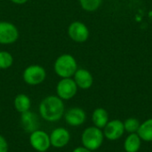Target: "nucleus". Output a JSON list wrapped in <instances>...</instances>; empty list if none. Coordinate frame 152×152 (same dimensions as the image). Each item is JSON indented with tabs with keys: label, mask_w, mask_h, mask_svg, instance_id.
<instances>
[{
	"label": "nucleus",
	"mask_w": 152,
	"mask_h": 152,
	"mask_svg": "<svg viewBox=\"0 0 152 152\" xmlns=\"http://www.w3.org/2000/svg\"><path fill=\"white\" fill-rule=\"evenodd\" d=\"M64 103L57 95L45 97L39 104V114L43 119L48 122L59 121L64 115Z\"/></svg>",
	"instance_id": "f257e3e1"
},
{
	"label": "nucleus",
	"mask_w": 152,
	"mask_h": 152,
	"mask_svg": "<svg viewBox=\"0 0 152 152\" xmlns=\"http://www.w3.org/2000/svg\"><path fill=\"white\" fill-rule=\"evenodd\" d=\"M77 69V63L75 57L69 53L60 55L54 61L53 70L61 78H68L74 76Z\"/></svg>",
	"instance_id": "f03ea898"
},
{
	"label": "nucleus",
	"mask_w": 152,
	"mask_h": 152,
	"mask_svg": "<svg viewBox=\"0 0 152 152\" xmlns=\"http://www.w3.org/2000/svg\"><path fill=\"white\" fill-rule=\"evenodd\" d=\"M81 139L83 146L92 151L101 147L103 142V134L100 128L96 126H91L83 132Z\"/></svg>",
	"instance_id": "7ed1b4c3"
},
{
	"label": "nucleus",
	"mask_w": 152,
	"mask_h": 152,
	"mask_svg": "<svg viewBox=\"0 0 152 152\" xmlns=\"http://www.w3.org/2000/svg\"><path fill=\"white\" fill-rule=\"evenodd\" d=\"M22 77L26 84L29 86H37L45 81L46 77V71L42 66L32 64L24 69Z\"/></svg>",
	"instance_id": "20e7f679"
},
{
	"label": "nucleus",
	"mask_w": 152,
	"mask_h": 152,
	"mask_svg": "<svg viewBox=\"0 0 152 152\" xmlns=\"http://www.w3.org/2000/svg\"><path fill=\"white\" fill-rule=\"evenodd\" d=\"M29 143L31 147L37 152L47 151L51 147L50 135L43 130H36L30 133Z\"/></svg>",
	"instance_id": "39448f33"
},
{
	"label": "nucleus",
	"mask_w": 152,
	"mask_h": 152,
	"mask_svg": "<svg viewBox=\"0 0 152 152\" xmlns=\"http://www.w3.org/2000/svg\"><path fill=\"white\" fill-rule=\"evenodd\" d=\"M77 88L76 82L71 77L61 78L56 86L57 96L61 100H70L77 94Z\"/></svg>",
	"instance_id": "423d86ee"
},
{
	"label": "nucleus",
	"mask_w": 152,
	"mask_h": 152,
	"mask_svg": "<svg viewBox=\"0 0 152 152\" xmlns=\"http://www.w3.org/2000/svg\"><path fill=\"white\" fill-rule=\"evenodd\" d=\"M19 38L17 27L10 21H0V45H12Z\"/></svg>",
	"instance_id": "0eeeda50"
},
{
	"label": "nucleus",
	"mask_w": 152,
	"mask_h": 152,
	"mask_svg": "<svg viewBox=\"0 0 152 152\" xmlns=\"http://www.w3.org/2000/svg\"><path fill=\"white\" fill-rule=\"evenodd\" d=\"M68 35L74 42L84 43L89 37V29L85 23L76 20L69 24L68 28Z\"/></svg>",
	"instance_id": "6e6552de"
},
{
	"label": "nucleus",
	"mask_w": 152,
	"mask_h": 152,
	"mask_svg": "<svg viewBox=\"0 0 152 152\" xmlns=\"http://www.w3.org/2000/svg\"><path fill=\"white\" fill-rule=\"evenodd\" d=\"M70 140L69 132L64 127H57L53 129L50 134L51 146L57 149L64 148Z\"/></svg>",
	"instance_id": "1a4fd4ad"
},
{
	"label": "nucleus",
	"mask_w": 152,
	"mask_h": 152,
	"mask_svg": "<svg viewBox=\"0 0 152 152\" xmlns=\"http://www.w3.org/2000/svg\"><path fill=\"white\" fill-rule=\"evenodd\" d=\"M64 119L70 126H79L85 123L86 115L81 108H71L64 114Z\"/></svg>",
	"instance_id": "9d476101"
},
{
	"label": "nucleus",
	"mask_w": 152,
	"mask_h": 152,
	"mask_svg": "<svg viewBox=\"0 0 152 152\" xmlns=\"http://www.w3.org/2000/svg\"><path fill=\"white\" fill-rule=\"evenodd\" d=\"M20 126L28 133H32L38 129L39 121L37 116L30 110L21 113L20 115Z\"/></svg>",
	"instance_id": "9b49d317"
},
{
	"label": "nucleus",
	"mask_w": 152,
	"mask_h": 152,
	"mask_svg": "<svg viewBox=\"0 0 152 152\" xmlns=\"http://www.w3.org/2000/svg\"><path fill=\"white\" fill-rule=\"evenodd\" d=\"M125 126L120 120H113L108 122L104 128V135L107 139L114 141L120 138L124 134Z\"/></svg>",
	"instance_id": "f8f14e48"
},
{
	"label": "nucleus",
	"mask_w": 152,
	"mask_h": 152,
	"mask_svg": "<svg viewBox=\"0 0 152 152\" xmlns=\"http://www.w3.org/2000/svg\"><path fill=\"white\" fill-rule=\"evenodd\" d=\"M74 81L77 87L81 89H88L94 83V78L90 71L86 69H77L74 74Z\"/></svg>",
	"instance_id": "ddd939ff"
},
{
	"label": "nucleus",
	"mask_w": 152,
	"mask_h": 152,
	"mask_svg": "<svg viewBox=\"0 0 152 152\" xmlns=\"http://www.w3.org/2000/svg\"><path fill=\"white\" fill-rule=\"evenodd\" d=\"M13 106L19 113H23L29 110L31 107L30 98L25 94H20L16 95L13 101Z\"/></svg>",
	"instance_id": "4468645a"
},
{
	"label": "nucleus",
	"mask_w": 152,
	"mask_h": 152,
	"mask_svg": "<svg viewBox=\"0 0 152 152\" xmlns=\"http://www.w3.org/2000/svg\"><path fill=\"white\" fill-rule=\"evenodd\" d=\"M92 119L96 127L103 128L108 123V119H109L108 113L104 109H102V108L96 109L93 113Z\"/></svg>",
	"instance_id": "2eb2a0df"
},
{
	"label": "nucleus",
	"mask_w": 152,
	"mask_h": 152,
	"mask_svg": "<svg viewBox=\"0 0 152 152\" xmlns=\"http://www.w3.org/2000/svg\"><path fill=\"white\" fill-rule=\"evenodd\" d=\"M125 150L126 152H137L141 146V140L138 134H131L125 142Z\"/></svg>",
	"instance_id": "dca6fc26"
},
{
	"label": "nucleus",
	"mask_w": 152,
	"mask_h": 152,
	"mask_svg": "<svg viewBox=\"0 0 152 152\" xmlns=\"http://www.w3.org/2000/svg\"><path fill=\"white\" fill-rule=\"evenodd\" d=\"M138 135L141 139L146 142L152 141V118L145 121L138 129Z\"/></svg>",
	"instance_id": "f3484780"
},
{
	"label": "nucleus",
	"mask_w": 152,
	"mask_h": 152,
	"mask_svg": "<svg viewBox=\"0 0 152 152\" xmlns=\"http://www.w3.org/2000/svg\"><path fill=\"white\" fill-rule=\"evenodd\" d=\"M13 64L12 55L6 51H0V69H6Z\"/></svg>",
	"instance_id": "a211bd4d"
},
{
	"label": "nucleus",
	"mask_w": 152,
	"mask_h": 152,
	"mask_svg": "<svg viewBox=\"0 0 152 152\" xmlns=\"http://www.w3.org/2000/svg\"><path fill=\"white\" fill-rule=\"evenodd\" d=\"M102 0H79V4L83 10L86 12H94L102 4Z\"/></svg>",
	"instance_id": "6ab92c4d"
},
{
	"label": "nucleus",
	"mask_w": 152,
	"mask_h": 152,
	"mask_svg": "<svg viewBox=\"0 0 152 152\" xmlns=\"http://www.w3.org/2000/svg\"><path fill=\"white\" fill-rule=\"evenodd\" d=\"M124 126H125V129H126L128 133L134 134V132L138 131V129H139V127H140V122H139L138 119L134 118H128V119L125 122Z\"/></svg>",
	"instance_id": "aec40b11"
},
{
	"label": "nucleus",
	"mask_w": 152,
	"mask_h": 152,
	"mask_svg": "<svg viewBox=\"0 0 152 152\" xmlns=\"http://www.w3.org/2000/svg\"><path fill=\"white\" fill-rule=\"evenodd\" d=\"M0 152H8V142L2 135H0Z\"/></svg>",
	"instance_id": "412c9836"
},
{
	"label": "nucleus",
	"mask_w": 152,
	"mask_h": 152,
	"mask_svg": "<svg viewBox=\"0 0 152 152\" xmlns=\"http://www.w3.org/2000/svg\"><path fill=\"white\" fill-rule=\"evenodd\" d=\"M72 152H92L91 151H89L88 149L85 148V147H77Z\"/></svg>",
	"instance_id": "4be33fe9"
},
{
	"label": "nucleus",
	"mask_w": 152,
	"mask_h": 152,
	"mask_svg": "<svg viewBox=\"0 0 152 152\" xmlns=\"http://www.w3.org/2000/svg\"><path fill=\"white\" fill-rule=\"evenodd\" d=\"M10 1L16 4H26L28 0H10Z\"/></svg>",
	"instance_id": "5701e85b"
}]
</instances>
